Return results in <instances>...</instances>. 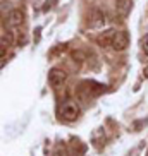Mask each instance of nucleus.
<instances>
[{
	"instance_id": "f257e3e1",
	"label": "nucleus",
	"mask_w": 148,
	"mask_h": 156,
	"mask_svg": "<svg viewBox=\"0 0 148 156\" xmlns=\"http://www.w3.org/2000/svg\"><path fill=\"white\" fill-rule=\"evenodd\" d=\"M60 117L64 120H69V122H72V120L78 119V115H79V106L76 101L72 100H65L62 105H60V110H59Z\"/></svg>"
},
{
	"instance_id": "f03ea898",
	"label": "nucleus",
	"mask_w": 148,
	"mask_h": 156,
	"mask_svg": "<svg viewBox=\"0 0 148 156\" xmlns=\"http://www.w3.org/2000/svg\"><path fill=\"white\" fill-rule=\"evenodd\" d=\"M105 91V86L102 84L95 83V81H83V83L79 84V93L81 94H88V96H98V94H102Z\"/></svg>"
},
{
	"instance_id": "7ed1b4c3",
	"label": "nucleus",
	"mask_w": 148,
	"mask_h": 156,
	"mask_svg": "<svg viewBox=\"0 0 148 156\" xmlns=\"http://www.w3.org/2000/svg\"><path fill=\"white\" fill-rule=\"evenodd\" d=\"M107 23V17L105 14H103V10H100L98 7H95V9H91V12H90V17H88V26L91 29H102L103 26H105Z\"/></svg>"
},
{
	"instance_id": "20e7f679",
	"label": "nucleus",
	"mask_w": 148,
	"mask_h": 156,
	"mask_svg": "<svg viewBox=\"0 0 148 156\" xmlns=\"http://www.w3.org/2000/svg\"><path fill=\"white\" fill-rule=\"evenodd\" d=\"M65 79H67V74L62 69L54 67V69H50V72H48V84H50L52 87H60L65 83Z\"/></svg>"
},
{
	"instance_id": "39448f33",
	"label": "nucleus",
	"mask_w": 148,
	"mask_h": 156,
	"mask_svg": "<svg viewBox=\"0 0 148 156\" xmlns=\"http://www.w3.org/2000/svg\"><path fill=\"white\" fill-rule=\"evenodd\" d=\"M129 46V34L128 31H117L116 36H114V41H112V48L116 51H122Z\"/></svg>"
},
{
	"instance_id": "423d86ee",
	"label": "nucleus",
	"mask_w": 148,
	"mask_h": 156,
	"mask_svg": "<svg viewBox=\"0 0 148 156\" xmlns=\"http://www.w3.org/2000/svg\"><path fill=\"white\" fill-rule=\"evenodd\" d=\"M133 10V0H116V14L120 19H126Z\"/></svg>"
},
{
	"instance_id": "0eeeda50",
	"label": "nucleus",
	"mask_w": 148,
	"mask_h": 156,
	"mask_svg": "<svg viewBox=\"0 0 148 156\" xmlns=\"http://www.w3.org/2000/svg\"><path fill=\"white\" fill-rule=\"evenodd\" d=\"M24 23V12L21 9H12L9 12V19H7V24H9L10 28H19V26H23Z\"/></svg>"
},
{
	"instance_id": "6e6552de",
	"label": "nucleus",
	"mask_w": 148,
	"mask_h": 156,
	"mask_svg": "<svg viewBox=\"0 0 148 156\" xmlns=\"http://www.w3.org/2000/svg\"><path fill=\"white\" fill-rule=\"evenodd\" d=\"M114 36H116V31L114 29H109V31H103L102 34H98L97 36V45L105 48V46H112V41H114Z\"/></svg>"
},
{
	"instance_id": "1a4fd4ad",
	"label": "nucleus",
	"mask_w": 148,
	"mask_h": 156,
	"mask_svg": "<svg viewBox=\"0 0 148 156\" xmlns=\"http://www.w3.org/2000/svg\"><path fill=\"white\" fill-rule=\"evenodd\" d=\"M71 57H72V60H78V62H83V60H86V53H84L83 50H74V51H71Z\"/></svg>"
},
{
	"instance_id": "9d476101",
	"label": "nucleus",
	"mask_w": 148,
	"mask_h": 156,
	"mask_svg": "<svg viewBox=\"0 0 148 156\" xmlns=\"http://www.w3.org/2000/svg\"><path fill=\"white\" fill-rule=\"evenodd\" d=\"M65 46H67L65 43H64V45H57L55 48H54V50L50 51V57H55V55H59L60 51H64V50H65Z\"/></svg>"
},
{
	"instance_id": "9b49d317",
	"label": "nucleus",
	"mask_w": 148,
	"mask_h": 156,
	"mask_svg": "<svg viewBox=\"0 0 148 156\" xmlns=\"http://www.w3.org/2000/svg\"><path fill=\"white\" fill-rule=\"evenodd\" d=\"M141 50H143L145 55L148 57V33L143 36V40H141Z\"/></svg>"
}]
</instances>
